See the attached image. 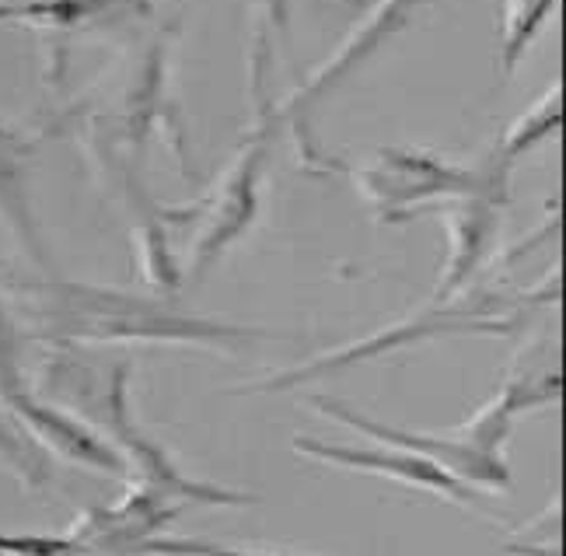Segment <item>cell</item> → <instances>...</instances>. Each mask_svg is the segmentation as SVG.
<instances>
[{
	"instance_id": "21",
	"label": "cell",
	"mask_w": 566,
	"mask_h": 556,
	"mask_svg": "<svg viewBox=\"0 0 566 556\" xmlns=\"http://www.w3.org/2000/svg\"><path fill=\"white\" fill-rule=\"evenodd\" d=\"M137 556H283V553H263V549H234V546H217L200 539H171L158 536L137 549Z\"/></svg>"
},
{
	"instance_id": "11",
	"label": "cell",
	"mask_w": 566,
	"mask_h": 556,
	"mask_svg": "<svg viewBox=\"0 0 566 556\" xmlns=\"http://www.w3.org/2000/svg\"><path fill=\"white\" fill-rule=\"evenodd\" d=\"M507 189L511 182H493L472 192V197L444 203L441 221L448 234V255L438 276V287H433V302L438 305L462 297L479 276V270H483V263L493 255L500 221H504V207H507Z\"/></svg>"
},
{
	"instance_id": "10",
	"label": "cell",
	"mask_w": 566,
	"mask_h": 556,
	"mask_svg": "<svg viewBox=\"0 0 566 556\" xmlns=\"http://www.w3.org/2000/svg\"><path fill=\"white\" fill-rule=\"evenodd\" d=\"M186 511L182 501L161 494L155 486L134 483L123 490V497L92 507L63 532L74 553H123L137 556V549L150 539H158L168 532V525L176 522Z\"/></svg>"
},
{
	"instance_id": "16",
	"label": "cell",
	"mask_w": 566,
	"mask_h": 556,
	"mask_svg": "<svg viewBox=\"0 0 566 556\" xmlns=\"http://www.w3.org/2000/svg\"><path fill=\"white\" fill-rule=\"evenodd\" d=\"M559 123H563V88H559V81H553L525 113L514 116V123L504 130V137H500L493 158L500 165L514 168V161L538 151L546 140H553V134H559Z\"/></svg>"
},
{
	"instance_id": "22",
	"label": "cell",
	"mask_w": 566,
	"mask_h": 556,
	"mask_svg": "<svg viewBox=\"0 0 566 556\" xmlns=\"http://www.w3.org/2000/svg\"><path fill=\"white\" fill-rule=\"evenodd\" d=\"M74 546L67 536H11V532H0V556H67Z\"/></svg>"
},
{
	"instance_id": "3",
	"label": "cell",
	"mask_w": 566,
	"mask_h": 556,
	"mask_svg": "<svg viewBox=\"0 0 566 556\" xmlns=\"http://www.w3.org/2000/svg\"><path fill=\"white\" fill-rule=\"evenodd\" d=\"M270 109V105H266ZM266 109H255L252 130L234 151L228 168L217 182L189 207L165 210L168 224H192L189 245H186V270L182 284H203L210 270L252 231L259 207H263V176L270 144L276 137V126Z\"/></svg>"
},
{
	"instance_id": "1",
	"label": "cell",
	"mask_w": 566,
	"mask_h": 556,
	"mask_svg": "<svg viewBox=\"0 0 566 556\" xmlns=\"http://www.w3.org/2000/svg\"><path fill=\"white\" fill-rule=\"evenodd\" d=\"M11 315L18 329L53 350L165 344L196 350H234L263 333L221 318L168 308L158 297L77 281H8Z\"/></svg>"
},
{
	"instance_id": "14",
	"label": "cell",
	"mask_w": 566,
	"mask_h": 556,
	"mask_svg": "<svg viewBox=\"0 0 566 556\" xmlns=\"http://www.w3.org/2000/svg\"><path fill=\"white\" fill-rule=\"evenodd\" d=\"M29 161H32V140L0 119V228L8 239L29 255V260L46 270V242L39 234V221L32 210V189H29Z\"/></svg>"
},
{
	"instance_id": "6",
	"label": "cell",
	"mask_w": 566,
	"mask_h": 556,
	"mask_svg": "<svg viewBox=\"0 0 566 556\" xmlns=\"http://www.w3.org/2000/svg\"><path fill=\"white\" fill-rule=\"evenodd\" d=\"M129 378H134V371H129L126 360H119L113 375H108L102 402H98L102 438L113 444V452L123 459V469L129 473V480L155 486L161 494L182 501L186 507H252L255 504L252 494L217 486L210 480L186 476L182 469L171 462L168 448L140 431L134 420V410H129Z\"/></svg>"
},
{
	"instance_id": "18",
	"label": "cell",
	"mask_w": 566,
	"mask_h": 556,
	"mask_svg": "<svg viewBox=\"0 0 566 556\" xmlns=\"http://www.w3.org/2000/svg\"><path fill=\"white\" fill-rule=\"evenodd\" d=\"M0 465H4L25 490L50 486V476H53L50 459L18 431V423L8 417L4 406H0Z\"/></svg>"
},
{
	"instance_id": "13",
	"label": "cell",
	"mask_w": 566,
	"mask_h": 556,
	"mask_svg": "<svg viewBox=\"0 0 566 556\" xmlns=\"http://www.w3.org/2000/svg\"><path fill=\"white\" fill-rule=\"evenodd\" d=\"M4 410L18 423V431L46 459L53 455L71 465L92 469V473H126L123 459L113 452V444H108L95 427H88L81 417L67 413L56 402L39 399L32 389L8 399Z\"/></svg>"
},
{
	"instance_id": "4",
	"label": "cell",
	"mask_w": 566,
	"mask_h": 556,
	"mask_svg": "<svg viewBox=\"0 0 566 556\" xmlns=\"http://www.w3.org/2000/svg\"><path fill=\"white\" fill-rule=\"evenodd\" d=\"M171 77V32H158L150 46L134 60L123 88L105 109L92 113L88 119V144L92 151L123 176H140L137 161L144 158V147L155 134H171L179 161H186V137L182 123L176 116V105L168 95Z\"/></svg>"
},
{
	"instance_id": "15",
	"label": "cell",
	"mask_w": 566,
	"mask_h": 556,
	"mask_svg": "<svg viewBox=\"0 0 566 556\" xmlns=\"http://www.w3.org/2000/svg\"><path fill=\"white\" fill-rule=\"evenodd\" d=\"M123 192L134 221V266L155 294H176L182 287V266L171 255L165 210L150 203L140 176H123Z\"/></svg>"
},
{
	"instance_id": "5",
	"label": "cell",
	"mask_w": 566,
	"mask_h": 556,
	"mask_svg": "<svg viewBox=\"0 0 566 556\" xmlns=\"http://www.w3.org/2000/svg\"><path fill=\"white\" fill-rule=\"evenodd\" d=\"M339 168L381 224H402L433 203H451L493 182H511V168L496 158L483 168H465L412 147H381L367 161Z\"/></svg>"
},
{
	"instance_id": "8",
	"label": "cell",
	"mask_w": 566,
	"mask_h": 556,
	"mask_svg": "<svg viewBox=\"0 0 566 556\" xmlns=\"http://www.w3.org/2000/svg\"><path fill=\"white\" fill-rule=\"evenodd\" d=\"M312 410L329 417L350 431L371 438L375 444L385 448H396V452H409V455H420L433 465H441L444 473H451L459 483H465L469 490H483V494H507L511 490V469L504 459L479 452L475 444H469L459 431L451 434H427V431H402V427H391V423H378L367 413L354 410L339 399L329 396H312Z\"/></svg>"
},
{
	"instance_id": "20",
	"label": "cell",
	"mask_w": 566,
	"mask_h": 556,
	"mask_svg": "<svg viewBox=\"0 0 566 556\" xmlns=\"http://www.w3.org/2000/svg\"><path fill=\"white\" fill-rule=\"evenodd\" d=\"M287 11H291V0H263V29H259L255 60H252L255 109H263V105H266V63H270V53H273V32L287 29Z\"/></svg>"
},
{
	"instance_id": "7",
	"label": "cell",
	"mask_w": 566,
	"mask_h": 556,
	"mask_svg": "<svg viewBox=\"0 0 566 556\" xmlns=\"http://www.w3.org/2000/svg\"><path fill=\"white\" fill-rule=\"evenodd\" d=\"M430 4L433 0H375L371 11H367L357 25L346 32V39L318 63V67L304 77L280 105H270L266 116L273 119L276 130L280 126H294V134L301 137V126L308 123L315 105L322 98L336 95L343 84L364 67V63H371L391 39H399Z\"/></svg>"
},
{
	"instance_id": "9",
	"label": "cell",
	"mask_w": 566,
	"mask_h": 556,
	"mask_svg": "<svg viewBox=\"0 0 566 556\" xmlns=\"http://www.w3.org/2000/svg\"><path fill=\"white\" fill-rule=\"evenodd\" d=\"M155 0H0V25L35 32L53 53L77 39H123L147 25Z\"/></svg>"
},
{
	"instance_id": "19",
	"label": "cell",
	"mask_w": 566,
	"mask_h": 556,
	"mask_svg": "<svg viewBox=\"0 0 566 556\" xmlns=\"http://www.w3.org/2000/svg\"><path fill=\"white\" fill-rule=\"evenodd\" d=\"M25 389L29 385L21 378V329L14 323L8 302L0 297V406L21 396Z\"/></svg>"
},
{
	"instance_id": "23",
	"label": "cell",
	"mask_w": 566,
	"mask_h": 556,
	"mask_svg": "<svg viewBox=\"0 0 566 556\" xmlns=\"http://www.w3.org/2000/svg\"><path fill=\"white\" fill-rule=\"evenodd\" d=\"M67 556H88V553H67Z\"/></svg>"
},
{
	"instance_id": "2",
	"label": "cell",
	"mask_w": 566,
	"mask_h": 556,
	"mask_svg": "<svg viewBox=\"0 0 566 556\" xmlns=\"http://www.w3.org/2000/svg\"><path fill=\"white\" fill-rule=\"evenodd\" d=\"M517 312H521L517 302H511V297H504V294H493V291L462 294V297H454V302H444V305L430 302V308H423V312H412L409 318L381 326L375 333L354 339V344L336 347L329 354H318L297 368L270 375L263 381H252L238 392H252V396L291 392V389H301V385H308V381L343 375V371L360 368V365H371V360H381L388 354H399L409 347H420V344H427V339H438V336H459V333L500 336V333H511L517 326Z\"/></svg>"
},
{
	"instance_id": "17",
	"label": "cell",
	"mask_w": 566,
	"mask_h": 556,
	"mask_svg": "<svg viewBox=\"0 0 566 556\" xmlns=\"http://www.w3.org/2000/svg\"><path fill=\"white\" fill-rule=\"evenodd\" d=\"M556 0H500V74L514 77L549 25Z\"/></svg>"
},
{
	"instance_id": "12",
	"label": "cell",
	"mask_w": 566,
	"mask_h": 556,
	"mask_svg": "<svg viewBox=\"0 0 566 556\" xmlns=\"http://www.w3.org/2000/svg\"><path fill=\"white\" fill-rule=\"evenodd\" d=\"M291 448L301 459H312V462H322V465H336V469H346V473L391 480V483L412 486V490H427V494L444 497V501L459 504V507H475V490H469L451 473H444L441 465H433V462H427L420 455L396 452V448H385V444H364V448L333 444V441H322V438H312V434H294Z\"/></svg>"
}]
</instances>
